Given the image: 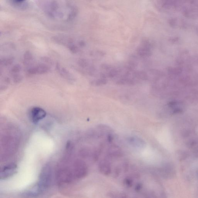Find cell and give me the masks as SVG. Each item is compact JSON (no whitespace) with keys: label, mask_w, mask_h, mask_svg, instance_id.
<instances>
[{"label":"cell","mask_w":198,"mask_h":198,"mask_svg":"<svg viewBox=\"0 0 198 198\" xmlns=\"http://www.w3.org/2000/svg\"><path fill=\"white\" fill-rule=\"evenodd\" d=\"M37 6L53 18L69 20L75 15V10L71 5L63 6L53 0H34Z\"/></svg>","instance_id":"1"},{"label":"cell","mask_w":198,"mask_h":198,"mask_svg":"<svg viewBox=\"0 0 198 198\" xmlns=\"http://www.w3.org/2000/svg\"><path fill=\"white\" fill-rule=\"evenodd\" d=\"M53 181V173L51 166L49 165L44 166L41 172L37 185L42 193L48 189L51 186Z\"/></svg>","instance_id":"2"},{"label":"cell","mask_w":198,"mask_h":198,"mask_svg":"<svg viewBox=\"0 0 198 198\" xmlns=\"http://www.w3.org/2000/svg\"><path fill=\"white\" fill-rule=\"evenodd\" d=\"M73 176L77 179L83 178L88 173V167L84 162L81 160L77 161L73 166Z\"/></svg>","instance_id":"3"},{"label":"cell","mask_w":198,"mask_h":198,"mask_svg":"<svg viewBox=\"0 0 198 198\" xmlns=\"http://www.w3.org/2000/svg\"><path fill=\"white\" fill-rule=\"evenodd\" d=\"M47 113L43 108L39 107H34L29 112V117L34 124H37L45 118Z\"/></svg>","instance_id":"4"},{"label":"cell","mask_w":198,"mask_h":198,"mask_svg":"<svg viewBox=\"0 0 198 198\" xmlns=\"http://www.w3.org/2000/svg\"><path fill=\"white\" fill-rule=\"evenodd\" d=\"M50 67L44 63H40L30 67L27 70L28 73L31 75H39L46 73L49 72Z\"/></svg>","instance_id":"5"},{"label":"cell","mask_w":198,"mask_h":198,"mask_svg":"<svg viewBox=\"0 0 198 198\" xmlns=\"http://www.w3.org/2000/svg\"><path fill=\"white\" fill-rule=\"evenodd\" d=\"M17 169V165L13 163L4 166L1 169L0 175L1 179H5L13 176L16 173Z\"/></svg>","instance_id":"6"},{"label":"cell","mask_w":198,"mask_h":198,"mask_svg":"<svg viewBox=\"0 0 198 198\" xmlns=\"http://www.w3.org/2000/svg\"><path fill=\"white\" fill-rule=\"evenodd\" d=\"M56 69L59 74L64 79L70 82H73L74 78L73 76L67 69L64 67L62 66L60 64H57L56 65Z\"/></svg>","instance_id":"7"},{"label":"cell","mask_w":198,"mask_h":198,"mask_svg":"<svg viewBox=\"0 0 198 198\" xmlns=\"http://www.w3.org/2000/svg\"><path fill=\"white\" fill-rule=\"evenodd\" d=\"M99 169L100 172L103 175H109L111 172L112 170L110 162L107 159H102L99 163Z\"/></svg>","instance_id":"8"},{"label":"cell","mask_w":198,"mask_h":198,"mask_svg":"<svg viewBox=\"0 0 198 198\" xmlns=\"http://www.w3.org/2000/svg\"><path fill=\"white\" fill-rule=\"evenodd\" d=\"M137 54L142 57H149L151 56L152 54L150 48L143 45H141L137 48Z\"/></svg>","instance_id":"9"},{"label":"cell","mask_w":198,"mask_h":198,"mask_svg":"<svg viewBox=\"0 0 198 198\" xmlns=\"http://www.w3.org/2000/svg\"><path fill=\"white\" fill-rule=\"evenodd\" d=\"M128 141L132 146L137 148H141L145 145L144 141L137 137H130L128 139Z\"/></svg>","instance_id":"10"},{"label":"cell","mask_w":198,"mask_h":198,"mask_svg":"<svg viewBox=\"0 0 198 198\" xmlns=\"http://www.w3.org/2000/svg\"><path fill=\"white\" fill-rule=\"evenodd\" d=\"M12 5L20 9H25L28 6V0H9Z\"/></svg>","instance_id":"11"},{"label":"cell","mask_w":198,"mask_h":198,"mask_svg":"<svg viewBox=\"0 0 198 198\" xmlns=\"http://www.w3.org/2000/svg\"><path fill=\"white\" fill-rule=\"evenodd\" d=\"M108 152L110 155L114 157L120 156L122 155V151L116 145L112 146L109 149Z\"/></svg>","instance_id":"12"},{"label":"cell","mask_w":198,"mask_h":198,"mask_svg":"<svg viewBox=\"0 0 198 198\" xmlns=\"http://www.w3.org/2000/svg\"><path fill=\"white\" fill-rule=\"evenodd\" d=\"M134 82L132 79L125 77L118 80L116 84L118 85H133Z\"/></svg>","instance_id":"13"},{"label":"cell","mask_w":198,"mask_h":198,"mask_svg":"<svg viewBox=\"0 0 198 198\" xmlns=\"http://www.w3.org/2000/svg\"><path fill=\"white\" fill-rule=\"evenodd\" d=\"M14 59L12 57H5L1 59V66H7L11 65L13 63Z\"/></svg>","instance_id":"14"},{"label":"cell","mask_w":198,"mask_h":198,"mask_svg":"<svg viewBox=\"0 0 198 198\" xmlns=\"http://www.w3.org/2000/svg\"><path fill=\"white\" fill-rule=\"evenodd\" d=\"M24 64L29 65L33 61V58L32 54L29 51L27 52L24 54Z\"/></svg>","instance_id":"15"},{"label":"cell","mask_w":198,"mask_h":198,"mask_svg":"<svg viewBox=\"0 0 198 198\" xmlns=\"http://www.w3.org/2000/svg\"><path fill=\"white\" fill-rule=\"evenodd\" d=\"M135 76L137 79L142 80H146L148 79V76L147 73L142 71H137L134 73Z\"/></svg>","instance_id":"16"},{"label":"cell","mask_w":198,"mask_h":198,"mask_svg":"<svg viewBox=\"0 0 198 198\" xmlns=\"http://www.w3.org/2000/svg\"><path fill=\"white\" fill-rule=\"evenodd\" d=\"M107 80L105 78H102L101 79L95 80L92 82V84L95 86H100L104 85L107 83Z\"/></svg>","instance_id":"17"},{"label":"cell","mask_w":198,"mask_h":198,"mask_svg":"<svg viewBox=\"0 0 198 198\" xmlns=\"http://www.w3.org/2000/svg\"><path fill=\"white\" fill-rule=\"evenodd\" d=\"M21 68L20 65L17 64L14 65L11 69V72L12 75L18 74L21 71Z\"/></svg>","instance_id":"18"},{"label":"cell","mask_w":198,"mask_h":198,"mask_svg":"<svg viewBox=\"0 0 198 198\" xmlns=\"http://www.w3.org/2000/svg\"><path fill=\"white\" fill-rule=\"evenodd\" d=\"M78 64L79 66L82 68L86 67L88 65V62L84 59H81L79 60Z\"/></svg>","instance_id":"19"},{"label":"cell","mask_w":198,"mask_h":198,"mask_svg":"<svg viewBox=\"0 0 198 198\" xmlns=\"http://www.w3.org/2000/svg\"><path fill=\"white\" fill-rule=\"evenodd\" d=\"M118 74V72L117 70L115 69H112L110 71L109 73H108V76L109 77L113 78L117 76Z\"/></svg>","instance_id":"20"},{"label":"cell","mask_w":198,"mask_h":198,"mask_svg":"<svg viewBox=\"0 0 198 198\" xmlns=\"http://www.w3.org/2000/svg\"><path fill=\"white\" fill-rule=\"evenodd\" d=\"M125 185L127 186H131L132 185V180L130 179L127 178L125 179Z\"/></svg>","instance_id":"21"},{"label":"cell","mask_w":198,"mask_h":198,"mask_svg":"<svg viewBox=\"0 0 198 198\" xmlns=\"http://www.w3.org/2000/svg\"><path fill=\"white\" fill-rule=\"evenodd\" d=\"M141 185L140 184H138L136 186L135 190L137 191H139L141 190Z\"/></svg>","instance_id":"22"}]
</instances>
